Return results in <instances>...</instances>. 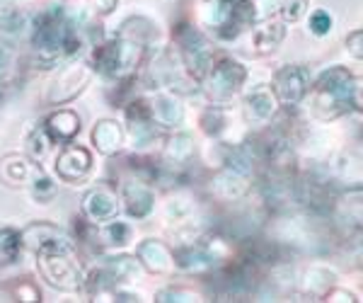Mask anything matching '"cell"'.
Wrapping results in <instances>:
<instances>
[{"mask_svg":"<svg viewBox=\"0 0 363 303\" xmlns=\"http://www.w3.org/2000/svg\"><path fill=\"white\" fill-rule=\"evenodd\" d=\"M354 104V109H361V83L351 78V73L344 66H332L318 78L315 83V109L322 119L342 114Z\"/></svg>","mask_w":363,"mask_h":303,"instance_id":"cell-1","label":"cell"},{"mask_svg":"<svg viewBox=\"0 0 363 303\" xmlns=\"http://www.w3.org/2000/svg\"><path fill=\"white\" fill-rule=\"evenodd\" d=\"M37 265L46 282L58 291H75L83 284V272L66 238H54L37 250Z\"/></svg>","mask_w":363,"mask_h":303,"instance_id":"cell-2","label":"cell"},{"mask_svg":"<svg viewBox=\"0 0 363 303\" xmlns=\"http://www.w3.org/2000/svg\"><path fill=\"white\" fill-rule=\"evenodd\" d=\"M252 17V0H201L199 5L201 25L220 39H235Z\"/></svg>","mask_w":363,"mask_h":303,"instance_id":"cell-3","label":"cell"},{"mask_svg":"<svg viewBox=\"0 0 363 303\" xmlns=\"http://www.w3.org/2000/svg\"><path fill=\"white\" fill-rule=\"evenodd\" d=\"M247 78L242 63L233 61V58H223L220 63L211 66V71L203 75L206 80V95L211 97V102L216 104H225L233 100V95L240 90V85Z\"/></svg>","mask_w":363,"mask_h":303,"instance_id":"cell-4","label":"cell"},{"mask_svg":"<svg viewBox=\"0 0 363 303\" xmlns=\"http://www.w3.org/2000/svg\"><path fill=\"white\" fill-rule=\"evenodd\" d=\"M92 66H87V63H70L68 68H63L61 73H58V78L51 83L49 87V102L51 104H63V102H70L73 97H78L80 92L85 90L87 85H90L92 80Z\"/></svg>","mask_w":363,"mask_h":303,"instance_id":"cell-5","label":"cell"},{"mask_svg":"<svg viewBox=\"0 0 363 303\" xmlns=\"http://www.w3.org/2000/svg\"><path fill=\"white\" fill-rule=\"evenodd\" d=\"M177 42L182 46V54H184V63L189 68V73L196 80H203V75L211 71V49L206 39L196 32L194 27H184L177 32Z\"/></svg>","mask_w":363,"mask_h":303,"instance_id":"cell-6","label":"cell"},{"mask_svg":"<svg viewBox=\"0 0 363 303\" xmlns=\"http://www.w3.org/2000/svg\"><path fill=\"white\" fill-rule=\"evenodd\" d=\"M308 87H310V71L306 66H286L274 78V95L286 107H294V104L301 102L308 95Z\"/></svg>","mask_w":363,"mask_h":303,"instance_id":"cell-7","label":"cell"},{"mask_svg":"<svg viewBox=\"0 0 363 303\" xmlns=\"http://www.w3.org/2000/svg\"><path fill=\"white\" fill-rule=\"evenodd\" d=\"M92 167V155L85 145H66L56 158V175L66 182H80Z\"/></svg>","mask_w":363,"mask_h":303,"instance_id":"cell-8","label":"cell"},{"mask_svg":"<svg viewBox=\"0 0 363 303\" xmlns=\"http://www.w3.org/2000/svg\"><path fill=\"white\" fill-rule=\"evenodd\" d=\"M116 211H119L116 194L109 187H104V184H99V187L90 189L83 197V214L90 221H95V224H99V221L114 219Z\"/></svg>","mask_w":363,"mask_h":303,"instance_id":"cell-9","label":"cell"},{"mask_svg":"<svg viewBox=\"0 0 363 303\" xmlns=\"http://www.w3.org/2000/svg\"><path fill=\"white\" fill-rule=\"evenodd\" d=\"M128 119V133H131V141L136 148H145V145L153 143L155 129H153V114L150 107H145L143 102H131L126 112Z\"/></svg>","mask_w":363,"mask_h":303,"instance_id":"cell-10","label":"cell"},{"mask_svg":"<svg viewBox=\"0 0 363 303\" xmlns=\"http://www.w3.org/2000/svg\"><path fill=\"white\" fill-rule=\"evenodd\" d=\"M140 265L145 267L153 275H165L174 267V255L169 253V248L162 241H155V238H148L138 246V258Z\"/></svg>","mask_w":363,"mask_h":303,"instance_id":"cell-11","label":"cell"},{"mask_svg":"<svg viewBox=\"0 0 363 303\" xmlns=\"http://www.w3.org/2000/svg\"><path fill=\"white\" fill-rule=\"evenodd\" d=\"M124 206L126 214L133 219H145L155 206V194L153 189L148 187L140 180H131V182L124 184Z\"/></svg>","mask_w":363,"mask_h":303,"instance_id":"cell-12","label":"cell"},{"mask_svg":"<svg viewBox=\"0 0 363 303\" xmlns=\"http://www.w3.org/2000/svg\"><path fill=\"white\" fill-rule=\"evenodd\" d=\"M220 258L211 250V246H196V248H184L174 255V265L182 272H191V275H203L216 267V262Z\"/></svg>","mask_w":363,"mask_h":303,"instance_id":"cell-13","label":"cell"},{"mask_svg":"<svg viewBox=\"0 0 363 303\" xmlns=\"http://www.w3.org/2000/svg\"><path fill=\"white\" fill-rule=\"evenodd\" d=\"M46 133L51 136V141L70 143L80 131V116L73 109H58L46 119Z\"/></svg>","mask_w":363,"mask_h":303,"instance_id":"cell-14","label":"cell"},{"mask_svg":"<svg viewBox=\"0 0 363 303\" xmlns=\"http://www.w3.org/2000/svg\"><path fill=\"white\" fill-rule=\"evenodd\" d=\"M150 114H153V119L157 124L177 126L182 124V119H184V107H182V102L172 92H157L153 97V102H150Z\"/></svg>","mask_w":363,"mask_h":303,"instance_id":"cell-15","label":"cell"},{"mask_svg":"<svg viewBox=\"0 0 363 303\" xmlns=\"http://www.w3.org/2000/svg\"><path fill=\"white\" fill-rule=\"evenodd\" d=\"M274 109H277V100L269 90H255L245 100V119L250 124H264L272 119Z\"/></svg>","mask_w":363,"mask_h":303,"instance_id":"cell-16","label":"cell"},{"mask_svg":"<svg viewBox=\"0 0 363 303\" xmlns=\"http://www.w3.org/2000/svg\"><path fill=\"white\" fill-rule=\"evenodd\" d=\"M121 141H124L121 126L112 119L97 121L95 129H92V143H95V148L104 155H114L116 150L121 148Z\"/></svg>","mask_w":363,"mask_h":303,"instance_id":"cell-17","label":"cell"},{"mask_svg":"<svg viewBox=\"0 0 363 303\" xmlns=\"http://www.w3.org/2000/svg\"><path fill=\"white\" fill-rule=\"evenodd\" d=\"M247 187L250 184L245 182V175H238L233 170H225L218 172L213 177V182H211V189H213L216 197H220V199L225 202H233V199H240V197L247 194Z\"/></svg>","mask_w":363,"mask_h":303,"instance_id":"cell-18","label":"cell"},{"mask_svg":"<svg viewBox=\"0 0 363 303\" xmlns=\"http://www.w3.org/2000/svg\"><path fill=\"white\" fill-rule=\"evenodd\" d=\"M194 155V138L189 133H174L165 145V160L169 167H182Z\"/></svg>","mask_w":363,"mask_h":303,"instance_id":"cell-19","label":"cell"},{"mask_svg":"<svg viewBox=\"0 0 363 303\" xmlns=\"http://www.w3.org/2000/svg\"><path fill=\"white\" fill-rule=\"evenodd\" d=\"M54 238H61V231H58L54 224H46V221H37V224H29L27 228L20 233L22 246L29 248V250H34V253H37V250L42 248L44 243L54 241Z\"/></svg>","mask_w":363,"mask_h":303,"instance_id":"cell-20","label":"cell"},{"mask_svg":"<svg viewBox=\"0 0 363 303\" xmlns=\"http://www.w3.org/2000/svg\"><path fill=\"white\" fill-rule=\"evenodd\" d=\"M286 37V27L281 22H267V25L255 29V46L259 54H269L277 46L284 42Z\"/></svg>","mask_w":363,"mask_h":303,"instance_id":"cell-21","label":"cell"},{"mask_svg":"<svg viewBox=\"0 0 363 303\" xmlns=\"http://www.w3.org/2000/svg\"><path fill=\"white\" fill-rule=\"evenodd\" d=\"M0 177L10 184H20L27 182L32 177V167L25 158H17V155H5L3 162H0Z\"/></svg>","mask_w":363,"mask_h":303,"instance_id":"cell-22","label":"cell"},{"mask_svg":"<svg viewBox=\"0 0 363 303\" xmlns=\"http://www.w3.org/2000/svg\"><path fill=\"white\" fill-rule=\"evenodd\" d=\"M99 238H102V243L107 248H126L133 238V228L128 224H124V221L109 219V224L99 231Z\"/></svg>","mask_w":363,"mask_h":303,"instance_id":"cell-23","label":"cell"},{"mask_svg":"<svg viewBox=\"0 0 363 303\" xmlns=\"http://www.w3.org/2000/svg\"><path fill=\"white\" fill-rule=\"evenodd\" d=\"M140 262L128 258V255H119L107 262V279L109 282H128V279L138 277Z\"/></svg>","mask_w":363,"mask_h":303,"instance_id":"cell-24","label":"cell"},{"mask_svg":"<svg viewBox=\"0 0 363 303\" xmlns=\"http://www.w3.org/2000/svg\"><path fill=\"white\" fill-rule=\"evenodd\" d=\"M330 284H332V272L322 265H313L306 272V277H303V289L310 291V294H322V291L330 289Z\"/></svg>","mask_w":363,"mask_h":303,"instance_id":"cell-25","label":"cell"},{"mask_svg":"<svg viewBox=\"0 0 363 303\" xmlns=\"http://www.w3.org/2000/svg\"><path fill=\"white\" fill-rule=\"evenodd\" d=\"M20 250H22L20 233L13 231V228L0 231V262L10 265V262L20 260Z\"/></svg>","mask_w":363,"mask_h":303,"instance_id":"cell-26","label":"cell"},{"mask_svg":"<svg viewBox=\"0 0 363 303\" xmlns=\"http://www.w3.org/2000/svg\"><path fill=\"white\" fill-rule=\"evenodd\" d=\"M225 167L238 175H247L252 172V153L250 148H245V145H238V148H230V153H228L225 158Z\"/></svg>","mask_w":363,"mask_h":303,"instance_id":"cell-27","label":"cell"},{"mask_svg":"<svg viewBox=\"0 0 363 303\" xmlns=\"http://www.w3.org/2000/svg\"><path fill=\"white\" fill-rule=\"evenodd\" d=\"M27 150L34 160H44L51 150V136L46 133V129H34L27 138Z\"/></svg>","mask_w":363,"mask_h":303,"instance_id":"cell-28","label":"cell"},{"mask_svg":"<svg viewBox=\"0 0 363 303\" xmlns=\"http://www.w3.org/2000/svg\"><path fill=\"white\" fill-rule=\"evenodd\" d=\"M56 182L46 175H34L32 177V197L39 204H49L56 197Z\"/></svg>","mask_w":363,"mask_h":303,"instance_id":"cell-29","label":"cell"},{"mask_svg":"<svg viewBox=\"0 0 363 303\" xmlns=\"http://www.w3.org/2000/svg\"><path fill=\"white\" fill-rule=\"evenodd\" d=\"M201 124H203V131H206V133H211V136H218V133L225 129L228 119H225L223 109L211 107V109H206V112H203Z\"/></svg>","mask_w":363,"mask_h":303,"instance_id":"cell-30","label":"cell"},{"mask_svg":"<svg viewBox=\"0 0 363 303\" xmlns=\"http://www.w3.org/2000/svg\"><path fill=\"white\" fill-rule=\"evenodd\" d=\"M157 301L160 303H184V301H199V294L189 289H177V287H169V289H162L157 294Z\"/></svg>","mask_w":363,"mask_h":303,"instance_id":"cell-31","label":"cell"},{"mask_svg":"<svg viewBox=\"0 0 363 303\" xmlns=\"http://www.w3.org/2000/svg\"><path fill=\"white\" fill-rule=\"evenodd\" d=\"M310 32L315 37H325V34L332 32V15L327 10H315L313 17H310Z\"/></svg>","mask_w":363,"mask_h":303,"instance_id":"cell-32","label":"cell"},{"mask_svg":"<svg viewBox=\"0 0 363 303\" xmlns=\"http://www.w3.org/2000/svg\"><path fill=\"white\" fill-rule=\"evenodd\" d=\"M281 13H284V20H289V22H296V20H301L303 15H306V10H308V0H286L284 5H281Z\"/></svg>","mask_w":363,"mask_h":303,"instance_id":"cell-33","label":"cell"},{"mask_svg":"<svg viewBox=\"0 0 363 303\" xmlns=\"http://www.w3.org/2000/svg\"><path fill=\"white\" fill-rule=\"evenodd\" d=\"M13 63H15L13 51H10L8 46L0 44V83H3V80L10 75V71H13Z\"/></svg>","mask_w":363,"mask_h":303,"instance_id":"cell-34","label":"cell"},{"mask_svg":"<svg viewBox=\"0 0 363 303\" xmlns=\"http://www.w3.org/2000/svg\"><path fill=\"white\" fill-rule=\"evenodd\" d=\"M361 39H363V32L361 29H354V32L347 37V46H349V51H351V56L354 58H363V49H361Z\"/></svg>","mask_w":363,"mask_h":303,"instance_id":"cell-35","label":"cell"},{"mask_svg":"<svg viewBox=\"0 0 363 303\" xmlns=\"http://www.w3.org/2000/svg\"><path fill=\"white\" fill-rule=\"evenodd\" d=\"M17 299L20 301H39V291H37V287H32L29 282H25V284L17 287Z\"/></svg>","mask_w":363,"mask_h":303,"instance_id":"cell-36","label":"cell"},{"mask_svg":"<svg viewBox=\"0 0 363 303\" xmlns=\"http://www.w3.org/2000/svg\"><path fill=\"white\" fill-rule=\"evenodd\" d=\"M95 8L99 15H109L116 10V0H95Z\"/></svg>","mask_w":363,"mask_h":303,"instance_id":"cell-37","label":"cell"},{"mask_svg":"<svg viewBox=\"0 0 363 303\" xmlns=\"http://www.w3.org/2000/svg\"><path fill=\"white\" fill-rule=\"evenodd\" d=\"M327 301H354V296H351L349 291H330Z\"/></svg>","mask_w":363,"mask_h":303,"instance_id":"cell-38","label":"cell"}]
</instances>
